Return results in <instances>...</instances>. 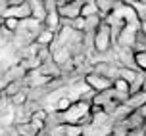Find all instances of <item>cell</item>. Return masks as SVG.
Returning <instances> with one entry per match:
<instances>
[{
  "label": "cell",
  "mask_w": 146,
  "mask_h": 136,
  "mask_svg": "<svg viewBox=\"0 0 146 136\" xmlns=\"http://www.w3.org/2000/svg\"><path fill=\"white\" fill-rule=\"evenodd\" d=\"M2 19V31L4 33H15L17 31V27H19V23L17 19H12V17H0Z\"/></svg>",
  "instance_id": "d6986e66"
},
{
  "label": "cell",
  "mask_w": 146,
  "mask_h": 136,
  "mask_svg": "<svg viewBox=\"0 0 146 136\" xmlns=\"http://www.w3.org/2000/svg\"><path fill=\"white\" fill-rule=\"evenodd\" d=\"M0 33H2V19H0Z\"/></svg>",
  "instance_id": "4316f807"
},
{
  "label": "cell",
  "mask_w": 146,
  "mask_h": 136,
  "mask_svg": "<svg viewBox=\"0 0 146 136\" xmlns=\"http://www.w3.org/2000/svg\"><path fill=\"white\" fill-rule=\"evenodd\" d=\"M140 31H142V33L146 35V21H142V23H140Z\"/></svg>",
  "instance_id": "d4e9b609"
},
{
  "label": "cell",
  "mask_w": 146,
  "mask_h": 136,
  "mask_svg": "<svg viewBox=\"0 0 146 136\" xmlns=\"http://www.w3.org/2000/svg\"><path fill=\"white\" fill-rule=\"evenodd\" d=\"M44 2V10H46V14H50V12H58V0H42Z\"/></svg>",
  "instance_id": "7402d4cb"
},
{
  "label": "cell",
  "mask_w": 146,
  "mask_h": 136,
  "mask_svg": "<svg viewBox=\"0 0 146 136\" xmlns=\"http://www.w3.org/2000/svg\"><path fill=\"white\" fill-rule=\"evenodd\" d=\"M104 19L102 17H100V15H92V17H87V19H85V23H87V31H85V33H88V31H92V33H94L96 29L100 27V23H102Z\"/></svg>",
  "instance_id": "44dd1931"
},
{
  "label": "cell",
  "mask_w": 146,
  "mask_h": 136,
  "mask_svg": "<svg viewBox=\"0 0 146 136\" xmlns=\"http://www.w3.org/2000/svg\"><path fill=\"white\" fill-rule=\"evenodd\" d=\"M0 90H2V98L4 100H12L17 92L23 90V81L21 79H12V81H8Z\"/></svg>",
  "instance_id": "ba28073f"
},
{
  "label": "cell",
  "mask_w": 146,
  "mask_h": 136,
  "mask_svg": "<svg viewBox=\"0 0 146 136\" xmlns=\"http://www.w3.org/2000/svg\"><path fill=\"white\" fill-rule=\"evenodd\" d=\"M50 136H85V127H79V125H56Z\"/></svg>",
  "instance_id": "8992f818"
},
{
  "label": "cell",
  "mask_w": 146,
  "mask_h": 136,
  "mask_svg": "<svg viewBox=\"0 0 146 136\" xmlns=\"http://www.w3.org/2000/svg\"><path fill=\"white\" fill-rule=\"evenodd\" d=\"M127 136H146V132H144V129H133L127 132Z\"/></svg>",
  "instance_id": "603a6c76"
},
{
  "label": "cell",
  "mask_w": 146,
  "mask_h": 136,
  "mask_svg": "<svg viewBox=\"0 0 146 136\" xmlns=\"http://www.w3.org/2000/svg\"><path fill=\"white\" fill-rule=\"evenodd\" d=\"M56 33H52V31H48V29H42V31H38L35 35V40L33 42L36 44V46H44V48H52L54 46V42H56Z\"/></svg>",
  "instance_id": "9c48e42d"
},
{
  "label": "cell",
  "mask_w": 146,
  "mask_h": 136,
  "mask_svg": "<svg viewBox=\"0 0 146 136\" xmlns=\"http://www.w3.org/2000/svg\"><path fill=\"white\" fill-rule=\"evenodd\" d=\"M14 130L17 132V136H40L42 134V130L36 129L31 121H15Z\"/></svg>",
  "instance_id": "52a82bcc"
},
{
  "label": "cell",
  "mask_w": 146,
  "mask_h": 136,
  "mask_svg": "<svg viewBox=\"0 0 146 136\" xmlns=\"http://www.w3.org/2000/svg\"><path fill=\"white\" fill-rule=\"evenodd\" d=\"M40 136H48V134H40Z\"/></svg>",
  "instance_id": "83f0119b"
},
{
  "label": "cell",
  "mask_w": 146,
  "mask_h": 136,
  "mask_svg": "<svg viewBox=\"0 0 146 136\" xmlns=\"http://www.w3.org/2000/svg\"><path fill=\"white\" fill-rule=\"evenodd\" d=\"M71 104H73V100H71V98H67V96H64V98H60V100L56 102V108H54V111H56L58 115L66 113L67 109L71 108Z\"/></svg>",
  "instance_id": "ffe728a7"
},
{
  "label": "cell",
  "mask_w": 146,
  "mask_h": 136,
  "mask_svg": "<svg viewBox=\"0 0 146 136\" xmlns=\"http://www.w3.org/2000/svg\"><path fill=\"white\" fill-rule=\"evenodd\" d=\"M10 102H12V106H15V108H25L29 104V92H27V88H23L21 92H17Z\"/></svg>",
  "instance_id": "ac0fdd59"
},
{
  "label": "cell",
  "mask_w": 146,
  "mask_h": 136,
  "mask_svg": "<svg viewBox=\"0 0 146 136\" xmlns=\"http://www.w3.org/2000/svg\"><path fill=\"white\" fill-rule=\"evenodd\" d=\"M29 121L35 125L36 129L44 130V127H46V121H48V113H46L42 108H38V109H35V111H31Z\"/></svg>",
  "instance_id": "7c38bea8"
},
{
  "label": "cell",
  "mask_w": 146,
  "mask_h": 136,
  "mask_svg": "<svg viewBox=\"0 0 146 136\" xmlns=\"http://www.w3.org/2000/svg\"><path fill=\"white\" fill-rule=\"evenodd\" d=\"M58 125H79V127H88L90 125V100H77L71 104V108L66 113L58 115Z\"/></svg>",
  "instance_id": "6da1fadb"
},
{
  "label": "cell",
  "mask_w": 146,
  "mask_h": 136,
  "mask_svg": "<svg viewBox=\"0 0 146 136\" xmlns=\"http://www.w3.org/2000/svg\"><path fill=\"white\" fill-rule=\"evenodd\" d=\"M92 73L113 79V75H111V73H113V65L110 63V61H98V63H94V67H92Z\"/></svg>",
  "instance_id": "5bb4252c"
},
{
  "label": "cell",
  "mask_w": 146,
  "mask_h": 136,
  "mask_svg": "<svg viewBox=\"0 0 146 136\" xmlns=\"http://www.w3.org/2000/svg\"><path fill=\"white\" fill-rule=\"evenodd\" d=\"M140 73H142V71L135 69V67H125V65H121V67L117 69V77H119V79H123V81H127L129 85H133L135 81L139 79Z\"/></svg>",
  "instance_id": "4fadbf2b"
},
{
  "label": "cell",
  "mask_w": 146,
  "mask_h": 136,
  "mask_svg": "<svg viewBox=\"0 0 146 136\" xmlns=\"http://www.w3.org/2000/svg\"><path fill=\"white\" fill-rule=\"evenodd\" d=\"M133 61H135V67L139 71L146 73V50H135L133 52Z\"/></svg>",
  "instance_id": "e0dca14e"
},
{
  "label": "cell",
  "mask_w": 146,
  "mask_h": 136,
  "mask_svg": "<svg viewBox=\"0 0 146 136\" xmlns=\"http://www.w3.org/2000/svg\"><path fill=\"white\" fill-rule=\"evenodd\" d=\"M85 85L92 90V94H100V92H108L113 88V79L110 77H102V75H96V73H87L85 75Z\"/></svg>",
  "instance_id": "5b68a950"
},
{
  "label": "cell",
  "mask_w": 146,
  "mask_h": 136,
  "mask_svg": "<svg viewBox=\"0 0 146 136\" xmlns=\"http://www.w3.org/2000/svg\"><path fill=\"white\" fill-rule=\"evenodd\" d=\"M2 17H12V19H17V21L31 19V4L29 2H17V0H12V2L6 4L4 12H2Z\"/></svg>",
  "instance_id": "3957f363"
},
{
  "label": "cell",
  "mask_w": 146,
  "mask_h": 136,
  "mask_svg": "<svg viewBox=\"0 0 146 136\" xmlns=\"http://www.w3.org/2000/svg\"><path fill=\"white\" fill-rule=\"evenodd\" d=\"M139 113H140V117H144V119H146V104L139 109Z\"/></svg>",
  "instance_id": "cb8c5ba5"
},
{
  "label": "cell",
  "mask_w": 146,
  "mask_h": 136,
  "mask_svg": "<svg viewBox=\"0 0 146 136\" xmlns=\"http://www.w3.org/2000/svg\"><path fill=\"white\" fill-rule=\"evenodd\" d=\"M92 46H94L96 54H108L113 46V33L106 21L100 23V27L92 33Z\"/></svg>",
  "instance_id": "7a4b0ae2"
},
{
  "label": "cell",
  "mask_w": 146,
  "mask_h": 136,
  "mask_svg": "<svg viewBox=\"0 0 146 136\" xmlns=\"http://www.w3.org/2000/svg\"><path fill=\"white\" fill-rule=\"evenodd\" d=\"M92 15H98V8H96V0H85L83 2V8H81V17H92Z\"/></svg>",
  "instance_id": "9a60e30c"
},
{
  "label": "cell",
  "mask_w": 146,
  "mask_h": 136,
  "mask_svg": "<svg viewBox=\"0 0 146 136\" xmlns=\"http://www.w3.org/2000/svg\"><path fill=\"white\" fill-rule=\"evenodd\" d=\"M85 0H58V14L62 17V21H73L81 17V8H83Z\"/></svg>",
  "instance_id": "277c9868"
},
{
  "label": "cell",
  "mask_w": 146,
  "mask_h": 136,
  "mask_svg": "<svg viewBox=\"0 0 146 136\" xmlns=\"http://www.w3.org/2000/svg\"><path fill=\"white\" fill-rule=\"evenodd\" d=\"M117 4L119 2H115V0H96V8H98V15L102 17L104 21L108 19L110 15L113 14V10L117 8Z\"/></svg>",
  "instance_id": "8fae6325"
},
{
  "label": "cell",
  "mask_w": 146,
  "mask_h": 136,
  "mask_svg": "<svg viewBox=\"0 0 146 136\" xmlns=\"http://www.w3.org/2000/svg\"><path fill=\"white\" fill-rule=\"evenodd\" d=\"M142 92L146 94V79H144V85H142Z\"/></svg>",
  "instance_id": "484cf974"
},
{
  "label": "cell",
  "mask_w": 146,
  "mask_h": 136,
  "mask_svg": "<svg viewBox=\"0 0 146 136\" xmlns=\"http://www.w3.org/2000/svg\"><path fill=\"white\" fill-rule=\"evenodd\" d=\"M29 4H31V19L35 23H40L42 25L44 19H46V10H44V2L40 0H29Z\"/></svg>",
  "instance_id": "30bf717a"
},
{
  "label": "cell",
  "mask_w": 146,
  "mask_h": 136,
  "mask_svg": "<svg viewBox=\"0 0 146 136\" xmlns=\"http://www.w3.org/2000/svg\"><path fill=\"white\" fill-rule=\"evenodd\" d=\"M113 90H115L117 94H121V96H131V85L127 83V81L123 79H119V77H115L113 79Z\"/></svg>",
  "instance_id": "2e32d148"
}]
</instances>
